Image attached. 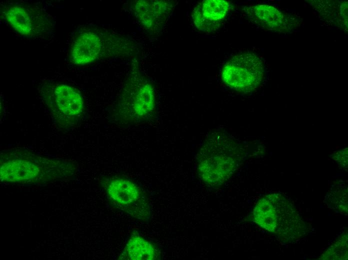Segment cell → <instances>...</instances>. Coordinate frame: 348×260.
<instances>
[{
	"mask_svg": "<svg viewBox=\"0 0 348 260\" xmlns=\"http://www.w3.org/2000/svg\"><path fill=\"white\" fill-rule=\"evenodd\" d=\"M2 182L42 184L70 178L78 170L76 162L52 158L24 148H10L0 152Z\"/></svg>",
	"mask_w": 348,
	"mask_h": 260,
	"instance_id": "cell-1",
	"label": "cell"
},
{
	"mask_svg": "<svg viewBox=\"0 0 348 260\" xmlns=\"http://www.w3.org/2000/svg\"><path fill=\"white\" fill-rule=\"evenodd\" d=\"M254 222L288 242L305 234L306 224L294 204L283 194H266L256 202L252 212Z\"/></svg>",
	"mask_w": 348,
	"mask_h": 260,
	"instance_id": "cell-2",
	"label": "cell"
},
{
	"mask_svg": "<svg viewBox=\"0 0 348 260\" xmlns=\"http://www.w3.org/2000/svg\"><path fill=\"white\" fill-rule=\"evenodd\" d=\"M132 46L128 39L114 32L84 28L72 39L70 58L76 65H87L104 58L128 54Z\"/></svg>",
	"mask_w": 348,
	"mask_h": 260,
	"instance_id": "cell-3",
	"label": "cell"
},
{
	"mask_svg": "<svg viewBox=\"0 0 348 260\" xmlns=\"http://www.w3.org/2000/svg\"><path fill=\"white\" fill-rule=\"evenodd\" d=\"M38 91L58 129L69 130L78 125L85 111L84 100L80 90L68 84L46 80L40 84Z\"/></svg>",
	"mask_w": 348,
	"mask_h": 260,
	"instance_id": "cell-4",
	"label": "cell"
},
{
	"mask_svg": "<svg viewBox=\"0 0 348 260\" xmlns=\"http://www.w3.org/2000/svg\"><path fill=\"white\" fill-rule=\"evenodd\" d=\"M2 16L16 32L30 38H42L52 31L54 24L50 14L42 8L22 2L2 6Z\"/></svg>",
	"mask_w": 348,
	"mask_h": 260,
	"instance_id": "cell-5",
	"label": "cell"
},
{
	"mask_svg": "<svg viewBox=\"0 0 348 260\" xmlns=\"http://www.w3.org/2000/svg\"><path fill=\"white\" fill-rule=\"evenodd\" d=\"M264 75L262 60L254 54L245 53L236 55L226 62L222 79L231 89L248 92L260 86Z\"/></svg>",
	"mask_w": 348,
	"mask_h": 260,
	"instance_id": "cell-6",
	"label": "cell"
},
{
	"mask_svg": "<svg viewBox=\"0 0 348 260\" xmlns=\"http://www.w3.org/2000/svg\"><path fill=\"white\" fill-rule=\"evenodd\" d=\"M104 190L111 203L132 217L148 220L150 208L148 199L142 189L134 182L124 177L108 178Z\"/></svg>",
	"mask_w": 348,
	"mask_h": 260,
	"instance_id": "cell-7",
	"label": "cell"
},
{
	"mask_svg": "<svg viewBox=\"0 0 348 260\" xmlns=\"http://www.w3.org/2000/svg\"><path fill=\"white\" fill-rule=\"evenodd\" d=\"M218 146L206 150L199 158L198 169L202 180L206 184L218 186L223 183L235 170L240 160V150L236 145Z\"/></svg>",
	"mask_w": 348,
	"mask_h": 260,
	"instance_id": "cell-8",
	"label": "cell"
},
{
	"mask_svg": "<svg viewBox=\"0 0 348 260\" xmlns=\"http://www.w3.org/2000/svg\"><path fill=\"white\" fill-rule=\"evenodd\" d=\"M230 9V5L226 0H204L194 8L192 20L200 30L212 31L219 26Z\"/></svg>",
	"mask_w": 348,
	"mask_h": 260,
	"instance_id": "cell-9",
	"label": "cell"
},
{
	"mask_svg": "<svg viewBox=\"0 0 348 260\" xmlns=\"http://www.w3.org/2000/svg\"><path fill=\"white\" fill-rule=\"evenodd\" d=\"M128 97V110L132 118L141 120L151 116L155 108V93L150 82H135Z\"/></svg>",
	"mask_w": 348,
	"mask_h": 260,
	"instance_id": "cell-10",
	"label": "cell"
},
{
	"mask_svg": "<svg viewBox=\"0 0 348 260\" xmlns=\"http://www.w3.org/2000/svg\"><path fill=\"white\" fill-rule=\"evenodd\" d=\"M132 5L136 18L150 31L154 30L164 21L168 14V5L164 1L136 0Z\"/></svg>",
	"mask_w": 348,
	"mask_h": 260,
	"instance_id": "cell-11",
	"label": "cell"
},
{
	"mask_svg": "<svg viewBox=\"0 0 348 260\" xmlns=\"http://www.w3.org/2000/svg\"><path fill=\"white\" fill-rule=\"evenodd\" d=\"M249 11L254 22L268 30L276 32H284L288 30V18L272 6L257 5L252 7Z\"/></svg>",
	"mask_w": 348,
	"mask_h": 260,
	"instance_id": "cell-12",
	"label": "cell"
},
{
	"mask_svg": "<svg viewBox=\"0 0 348 260\" xmlns=\"http://www.w3.org/2000/svg\"><path fill=\"white\" fill-rule=\"evenodd\" d=\"M156 246L138 234H133L128 241L120 259L152 260L159 258Z\"/></svg>",
	"mask_w": 348,
	"mask_h": 260,
	"instance_id": "cell-13",
	"label": "cell"
},
{
	"mask_svg": "<svg viewBox=\"0 0 348 260\" xmlns=\"http://www.w3.org/2000/svg\"><path fill=\"white\" fill-rule=\"evenodd\" d=\"M328 206L342 214H348V187L342 182L333 186L326 198Z\"/></svg>",
	"mask_w": 348,
	"mask_h": 260,
	"instance_id": "cell-14",
	"label": "cell"
},
{
	"mask_svg": "<svg viewBox=\"0 0 348 260\" xmlns=\"http://www.w3.org/2000/svg\"><path fill=\"white\" fill-rule=\"evenodd\" d=\"M348 258L347 234L342 236L322 256V260H346Z\"/></svg>",
	"mask_w": 348,
	"mask_h": 260,
	"instance_id": "cell-15",
	"label": "cell"
},
{
	"mask_svg": "<svg viewBox=\"0 0 348 260\" xmlns=\"http://www.w3.org/2000/svg\"><path fill=\"white\" fill-rule=\"evenodd\" d=\"M333 158L334 161L343 168H347L348 166V148L337 152L334 154Z\"/></svg>",
	"mask_w": 348,
	"mask_h": 260,
	"instance_id": "cell-16",
	"label": "cell"
}]
</instances>
